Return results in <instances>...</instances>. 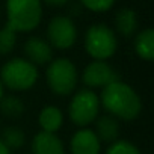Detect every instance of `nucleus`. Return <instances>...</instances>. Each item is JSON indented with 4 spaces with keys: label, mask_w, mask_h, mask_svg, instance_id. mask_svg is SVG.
<instances>
[{
    "label": "nucleus",
    "mask_w": 154,
    "mask_h": 154,
    "mask_svg": "<svg viewBox=\"0 0 154 154\" xmlns=\"http://www.w3.org/2000/svg\"><path fill=\"white\" fill-rule=\"evenodd\" d=\"M101 103L107 112L122 119H134L142 109L137 94L125 83L116 80L104 86Z\"/></svg>",
    "instance_id": "1"
},
{
    "label": "nucleus",
    "mask_w": 154,
    "mask_h": 154,
    "mask_svg": "<svg viewBox=\"0 0 154 154\" xmlns=\"http://www.w3.org/2000/svg\"><path fill=\"white\" fill-rule=\"evenodd\" d=\"M8 24L15 32L33 30L42 15L41 0H8Z\"/></svg>",
    "instance_id": "2"
},
{
    "label": "nucleus",
    "mask_w": 154,
    "mask_h": 154,
    "mask_svg": "<svg viewBox=\"0 0 154 154\" xmlns=\"http://www.w3.org/2000/svg\"><path fill=\"white\" fill-rule=\"evenodd\" d=\"M38 79V69L26 59H11L0 71V82L12 91H24L35 85Z\"/></svg>",
    "instance_id": "3"
},
{
    "label": "nucleus",
    "mask_w": 154,
    "mask_h": 154,
    "mask_svg": "<svg viewBox=\"0 0 154 154\" xmlns=\"http://www.w3.org/2000/svg\"><path fill=\"white\" fill-rule=\"evenodd\" d=\"M85 47L95 60H106L116 50V36L107 26L94 24L86 32Z\"/></svg>",
    "instance_id": "4"
},
{
    "label": "nucleus",
    "mask_w": 154,
    "mask_h": 154,
    "mask_svg": "<svg viewBox=\"0 0 154 154\" xmlns=\"http://www.w3.org/2000/svg\"><path fill=\"white\" fill-rule=\"evenodd\" d=\"M47 82L57 95H68L77 85V69L68 59H56L47 68Z\"/></svg>",
    "instance_id": "5"
},
{
    "label": "nucleus",
    "mask_w": 154,
    "mask_h": 154,
    "mask_svg": "<svg viewBox=\"0 0 154 154\" xmlns=\"http://www.w3.org/2000/svg\"><path fill=\"white\" fill-rule=\"evenodd\" d=\"M98 109H100L98 97L92 91L82 89L72 97L68 112L72 122L82 127V125H88L97 118Z\"/></svg>",
    "instance_id": "6"
},
{
    "label": "nucleus",
    "mask_w": 154,
    "mask_h": 154,
    "mask_svg": "<svg viewBox=\"0 0 154 154\" xmlns=\"http://www.w3.org/2000/svg\"><path fill=\"white\" fill-rule=\"evenodd\" d=\"M47 35L51 45L65 50L74 45L77 38V30L74 23L68 17H54L48 24Z\"/></svg>",
    "instance_id": "7"
},
{
    "label": "nucleus",
    "mask_w": 154,
    "mask_h": 154,
    "mask_svg": "<svg viewBox=\"0 0 154 154\" xmlns=\"http://www.w3.org/2000/svg\"><path fill=\"white\" fill-rule=\"evenodd\" d=\"M116 80H119V75L104 60H94L83 71V82L91 88H98V86L104 88Z\"/></svg>",
    "instance_id": "8"
},
{
    "label": "nucleus",
    "mask_w": 154,
    "mask_h": 154,
    "mask_svg": "<svg viewBox=\"0 0 154 154\" xmlns=\"http://www.w3.org/2000/svg\"><path fill=\"white\" fill-rule=\"evenodd\" d=\"M71 151L72 154H98L100 139L89 128L79 130L71 139Z\"/></svg>",
    "instance_id": "9"
},
{
    "label": "nucleus",
    "mask_w": 154,
    "mask_h": 154,
    "mask_svg": "<svg viewBox=\"0 0 154 154\" xmlns=\"http://www.w3.org/2000/svg\"><path fill=\"white\" fill-rule=\"evenodd\" d=\"M33 154H65L62 140L50 131H39L32 142Z\"/></svg>",
    "instance_id": "10"
},
{
    "label": "nucleus",
    "mask_w": 154,
    "mask_h": 154,
    "mask_svg": "<svg viewBox=\"0 0 154 154\" xmlns=\"http://www.w3.org/2000/svg\"><path fill=\"white\" fill-rule=\"evenodd\" d=\"M24 51H26V56L29 57V62L38 63V65H44V63L50 62L53 57V51H51L50 44L41 38H36V36L30 38L26 42Z\"/></svg>",
    "instance_id": "11"
},
{
    "label": "nucleus",
    "mask_w": 154,
    "mask_h": 154,
    "mask_svg": "<svg viewBox=\"0 0 154 154\" xmlns=\"http://www.w3.org/2000/svg\"><path fill=\"white\" fill-rule=\"evenodd\" d=\"M119 133V124L112 115H104L97 121V137L103 142H115Z\"/></svg>",
    "instance_id": "12"
},
{
    "label": "nucleus",
    "mask_w": 154,
    "mask_h": 154,
    "mask_svg": "<svg viewBox=\"0 0 154 154\" xmlns=\"http://www.w3.org/2000/svg\"><path fill=\"white\" fill-rule=\"evenodd\" d=\"M115 24L122 36H131L137 29V17L133 9L124 8L115 17Z\"/></svg>",
    "instance_id": "13"
},
{
    "label": "nucleus",
    "mask_w": 154,
    "mask_h": 154,
    "mask_svg": "<svg viewBox=\"0 0 154 154\" xmlns=\"http://www.w3.org/2000/svg\"><path fill=\"white\" fill-rule=\"evenodd\" d=\"M134 48L139 57H142L143 60H152L154 59V30L152 29L142 30L134 41Z\"/></svg>",
    "instance_id": "14"
},
{
    "label": "nucleus",
    "mask_w": 154,
    "mask_h": 154,
    "mask_svg": "<svg viewBox=\"0 0 154 154\" xmlns=\"http://www.w3.org/2000/svg\"><path fill=\"white\" fill-rule=\"evenodd\" d=\"M62 121H63L62 112L54 106H47L39 113V125L42 127L44 131L54 133L62 125Z\"/></svg>",
    "instance_id": "15"
},
{
    "label": "nucleus",
    "mask_w": 154,
    "mask_h": 154,
    "mask_svg": "<svg viewBox=\"0 0 154 154\" xmlns=\"http://www.w3.org/2000/svg\"><path fill=\"white\" fill-rule=\"evenodd\" d=\"M2 140L8 149H18L20 146L24 145V140H26V136L24 133L21 131V128L18 127H8L3 130L2 133Z\"/></svg>",
    "instance_id": "16"
},
{
    "label": "nucleus",
    "mask_w": 154,
    "mask_h": 154,
    "mask_svg": "<svg viewBox=\"0 0 154 154\" xmlns=\"http://www.w3.org/2000/svg\"><path fill=\"white\" fill-rule=\"evenodd\" d=\"M0 110L9 118H18L24 112V104L17 97H5L0 100Z\"/></svg>",
    "instance_id": "17"
},
{
    "label": "nucleus",
    "mask_w": 154,
    "mask_h": 154,
    "mask_svg": "<svg viewBox=\"0 0 154 154\" xmlns=\"http://www.w3.org/2000/svg\"><path fill=\"white\" fill-rule=\"evenodd\" d=\"M17 41V33L9 26H5L0 30V54H8L12 51Z\"/></svg>",
    "instance_id": "18"
},
{
    "label": "nucleus",
    "mask_w": 154,
    "mask_h": 154,
    "mask_svg": "<svg viewBox=\"0 0 154 154\" xmlns=\"http://www.w3.org/2000/svg\"><path fill=\"white\" fill-rule=\"evenodd\" d=\"M106 154H140L139 149L127 140H115L107 148Z\"/></svg>",
    "instance_id": "19"
},
{
    "label": "nucleus",
    "mask_w": 154,
    "mask_h": 154,
    "mask_svg": "<svg viewBox=\"0 0 154 154\" xmlns=\"http://www.w3.org/2000/svg\"><path fill=\"white\" fill-rule=\"evenodd\" d=\"M82 5L95 12H104L110 9L115 3V0H80Z\"/></svg>",
    "instance_id": "20"
},
{
    "label": "nucleus",
    "mask_w": 154,
    "mask_h": 154,
    "mask_svg": "<svg viewBox=\"0 0 154 154\" xmlns=\"http://www.w3.org/2000/svg\"><path fill=\"white\" fill-rule=\"evenodd\" d=\"M44 2L50 6H63L69 2V0H44Z\"/></svg>",
    "instance_id": "21"
},
{
    "label": "nucleus",
    "mask_w": 154,
    "mask_h": 154,
    "mask_svg": "<svg viewBox=\"0 0 154 154\" xmlns=\"http://www.w3.org/2000/svg\"><path fill=\"white\" fill-rule=\"evenodd\" d=\"M0 154H9V149L6 148V145L0 140Z\"/></svg>",
    "instance_id": "22"
},
{
    "label": "nucleus",
    "mask_w": 154,
    "mask_h": 154,
    "mask_svg": "<svg viewBox=\"0 0 154 154\" xmlns=\"http://www.w3.org/2000/svg\"><path fill=\"white\" fill-rule=\"evenodd\" d=\"M3 98V85H2V82H0V100Z\"/></svg>",
    "instance_id": "23"
}]
</instances>
